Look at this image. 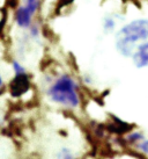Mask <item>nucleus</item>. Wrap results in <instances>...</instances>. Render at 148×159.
Returning a JSON list of instances; mask_svg holds the SVG:
<instances>
[{"label": "nucleus", "mask_w": 148, "mask_h": 159, "mask_svg": "<svg viewBox=\"0 0 148 159\" xmlns=\"http://www.w3.org/2000/svg\"><path fill=\"white\" fill-rule=\"evenodd\" d=\"M148 37V21L139 20L124 27L117 35V48L118 50L128 56L132 52V47L140 39Z\"/></svg>", "instance_id": "nucleus-1"}, {"label": "nucleus", "mask_w": 148, "mask_h": 159, "mask_svg": "<svg viewBox=\"0 0 148 159\" xmlns=\"http://www.w3.org/2000/svg\"><path fill=\"white\" fill-rule=\"evenodd\" d=\"M51 100L61 105L76 107L79 105V97L75 92V83L68 75H63L60 79L49 91Z\"/></svg>", "instance_id": "nucleus-2"}, {"label": "nucleus", "mask_w": 148, "mask_h": 159, "mask_svg": "<svg viewBox=\"0 0 148 159\" xmlns=\"http://www.w3.org/2000/svg\"><path fill=\"white\" fill-rule=\"evenodd\" d=\"M30 87V80H29V75H26L24 72L21 73H16L14 77V79L11 81L9 84V91L12 97L18 98L23 95L24 93L29 89Z\"/></svg>", "instance_id": "nucleus-3"}, {"label": "nucleus", "mask_w": 148, "mask_h": 159, "mask_svg": "<svg viewBox=\"0 0 148 159\" xmlns=\"http://www.w3.org/2000/svg\"><path fill=\"white\" fill-rule=\"evenodd\" d=\"M112 122H110L108 125H105V129L111 134H117V135H123V134H126L128 131H131L133 129V125L120 121L119 119L112 116Z\"/></svg>", "instance_id": "nucleus-4"}, {"label": "nucleus", "mask_w": 148, "mask_h": 159, "mask_svg": "<svg viewBox=\"0 0 148 159\" xmlns=\"http://www.w3.org/2000/svg\"><path fill=\"white\" fill-rule=\"evenodd\" d=\"M31 16H33V14L30 13V11L27 8L26 6L20 7L16 11V22L20 27L27 28V27L30 26Z\"/></svg>", "instance_id": "nucleus-5"}, {"label": "nucleus", "mask_w": 148, "mask_h": 159, "mask_svg": "<svg viewBox=\"0 0 148 159\" xmlns=\"http://www.w3.org/2000/svg\"><path fill=\"white\" fill-rule=\"evenodd\" d=\"M26 7L30 11L31 14H34L39 7V0H27Z\"/></svg>", "instance_id": "nucleus-6"}, {"label": "nucleus", "mask_w": 148, "mask_h": 159, "mask_svg": "<svg viewBox=\"0 0 148 159\" xmlns=\"http://www.w3.org/2000/svg\"><path fill=\"white\" fill-rule=\"evenodd\" d=\"M74 0H58V4H57V8H56V12L57 14L60 12L61 9L66 7V6H68L70 4H72Z\"/></svg>", "instance_id": "nucleus-7"}, {"label": "nucleus", "mask_w": 148, "mask_h": 159, "mask_svg": "<svg viewBox=\"0 0 148 159\" xmlns=\"http://www.w3.org/2000/svg\"><path fill=\"white\" fill-rule=\"evenodd\" d=\"M6 20H7V13H6V9H2V18L0 20V34L2 33V29L6 25Z\"/></svg>", "instance_id": "nucleus-8"}, {"label": "nucleus", "mask_w": 148, "mask_h": 159, "mask_svg": "<svg viewBox=\"0 0 148 159\" xmlns=\"http://www.w3.org/2000/svg\"><path fill=\"white\" fill-rule=\"evenodd\" d=\"M57 158H73V156L70 153V151L68 150H61L58 155H57Z\"/></svg>", "instance_id": "nucleus-9"}, {"label": "nucleus", "mask_w": 148, "mask_h": 159, "mask_svg": "<svg viewBox=\"0 0 148 159\" xmlns=\"http://www.w3.org/2000/svg\"><path fill=\"white\" fill-rule=\"evenodd\" d=\"M113 26H115V23H113V21L112 20H105V23H104V28L107 29V30L109 31V30H111L113 28Z\"/></svg>", "instance_id": "nucleus-10"}, {"label": "nucleus", "mask_w": 148, "mask_h": 159, "mask_svg": "<svg viewBox=\"0 0 148 159\" xmlns=\"http://www.w3.org/2000/svg\"><path fill=\"white\" fill-rule=\"evenodd\" d=\"M140 149L144 151V152H146V153H148V141L146 142H142L141 144H140Z\"/></svg>", "instance_id": "nucleus-11"}, {"label": "nucleus", "mask_w": 148, "mask_h": 159, "mask_svg": "<svg viewBox=\"0 0 148 159\" xmlns=\"http://www.w3.org/2000/svg\"><path fill=\"white\" fill-rule=\"evenodd\" d=\"M14 69H15V71H16V73H21V72H24V70L22 69L21 65H20V64H18L16 62L14 63Z\"/></svg>", "instance_id": "nucleus-12"}, {"label": "nucleus", "mask_w": 148, "mask_h": 159, "mask_svg": "<svg viewBox=\"0 0 148 159\" xmlns=\"http://www.w3.org/2000/svg\"><path fill=\"white\" fill-rule=\"evenodd\" d=\"M18 2H19V0H8V6L11 8H15Z\"/></svg>", "instance_id": "nucleus-13"}, {"label": "nucleus", "mask_w": 148, "mask_h": 159, "mask_svg": "<svg viewBox=\"0 0 148 159\" xmlns=\"http://www.w3.org/2000/svg\"><path fill=\"white\" fill-rule=\"evenodd\" d=\"M1 85H2V80H1V75H0V87H1Z\"/></svg>", "instance_id": "nucleus-14"}]
</instances>
